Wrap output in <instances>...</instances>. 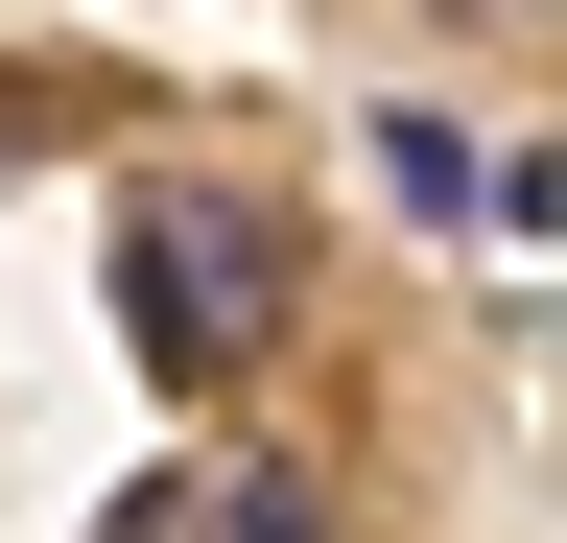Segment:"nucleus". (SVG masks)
I'll return each mask as SVG.
<instances>
[{"instance_id": "obj_1", "label": "nucleus", "mask_w": 567, "mask_h": 543, "mask_svg": "<svg viewBox=\"0 0 567 543\" xmlns=\"http://www.w3.org/2000/svg\"><path fill=\"white\" fill-rule=\"evenodd\" d=\"M118 307H142L166 378H237L284 331V213H260V189H142V213H118Z\"/></svg>"}, {"instance_id": "obj_2", "label": "nucleus", "mask_w": 567, "mask_h": 543, "mask_svg": "<svg viewBox=\"0 0 567 543\" xmlns=\"http://www.w3.org/2000/svg\"><path fill=\"white\" fill-rule=\"evenodd\" d=\"M118 543H331V520L284 497V472H142V497H118Z\"/></svg>"}, {"instance_id": "obj_3", "label": "nucleus", "mask_w": 567, "mask_h": 543, "mask_svg": "<svg viewBox=\"0 0 567 543\" xmlns=\"http://www.w3.org/2000/svg\"><path fill=\"white\" fill-rule=\"evenodd\" d=\"M425 24H544V0H425Z\"/></svg>"}]
</instances>
